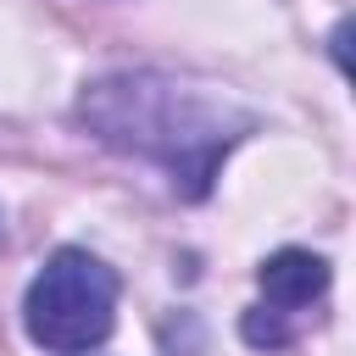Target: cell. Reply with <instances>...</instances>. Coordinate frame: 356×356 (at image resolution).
Masks as SVG:
<instances>
[{"instance_id":"obj_1","label":"cell","mask_w":356,"mask_h":356,"mask_svg":"<svg viewBox=\"0 0 356 356\" xmlns=\"http://www.w3.org/2000/svg\"><path fill=\"white\" fill-rule=\"evenodd\" d=\"M78 122L106 150L161 167L178 200H206L228 150L245 134H256L250 106H239L217 83L156 72V67L106 72V78L83 83Z\"/></svg>"},{"instance_id":"obj_2","label":"cell","mask_w":356,"mask_h":356,"mask_svg":"<svg viewBox=\"0 0 356 356\" xmlns=\"http://www.w3.org/2000/svg\"><path fill=\"white\" fill-rule=\"evenodd\" d=\"M117 273L78 245H61L22 295V328L50 356H89L117 328Z\"/></svg>"},{"instance_id":"obj_3","label":"cell","mask_w":356,"mask_h":356,"mask_svg":"<svg viewBox=\"0 0 356 356\" xmlns=\"http://www.w3.org/2000/svg\"><path fill=\"white\" fill-rule=\"evenodd\" d=\"M256 284H261V306H250L245 312V323H239V334L256 345V350H284V345H295L300 339V328H306V312L328 295V284H334V273H328V261L323 256H312V250H273L261 267H256ZM317 317V312H312Z\"/></svg>"}]
</instances>
